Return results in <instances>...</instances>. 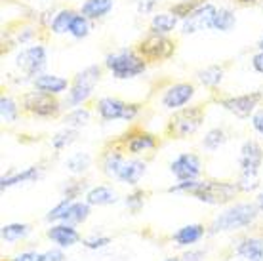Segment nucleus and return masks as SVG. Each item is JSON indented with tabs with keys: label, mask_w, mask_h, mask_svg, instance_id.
I'll return each mask as SVG.
<instances>
[{
	"label": "nucleus",
	"mask_w": 263,
	"mask_h": 261,
	"mask_svg": "<svg viewBox=\"0 0 263 261\" xmlns=\"http://www.w3.org/2000/svg\"><path fill=\"white\" fill-rule=\"evenodd\" d=\"M31 227L25 223H8L2 227V240L4 242H17L29 235Z\"/></svg>",
	"instance_id": "473e14b6"
},
{
	"label": "nucleus",
	"mask_w": 263,
	"mask_h": 261,
	"mask_svg": "<svg viewBox=\"0 0 263 261\" xmlns=\"http://www.w3.org/2000/svg\"><path fill=\"white\" fill-rule=\"evenodd\" d=\"M122 143H124V149L128 151L130 155L138 157V155H141V153H145V151L157 149L158 137L153 136V134H147V132H139V134L124 136Z\"/></svg>",
	"instance_id": "f3484780"
},
{
	"label": "nucleus",
	"mask_w": 263,
	"mask_h": 261,
	"mask_svg": "<svg viewBox=\"0 0 263 261\" xmlns=\"http://www.w3.org/2000/svg\"><path fill=\"white\" fill-rule=\"evenodd\" d=\"M88 216H90V204L82 202V200H71L65 212L61 214L60 221L69 223V225H79V223H84Z\"/></svg>",
	"instance_id": "4be33fe9"
},
{
	"label": "nucleus",
	"mask_w": 263,
	"mask_h": 261,
	"mask_svg": "<svg viewBox=\"0 0 263 261\" xmlns=\"http://www.w3.org/2000/svg\"><path fill=\"white\" fill-rule=\"evenodd\" d=\"M155 8H157V0H138L136 2V10L139 15H149L155 12Z\"/></svg>",
	"instance_id": "a19ab883"
},
{
	"label": "nucleus",
	"mask_w": 263,
	"mask_h": 261,
	"mask_svg": "<svg viewBox=\"0 0 263 261\" xmlns=\"http://www.w3.org/2000/svg\"><path fill=\"white\" fill-rule=\"evenodd\" d=\"M86 202L90 206H111V204L119 202V195L109 185H98L86 193Z\"/></svg>",
	"instance_id": "412c9836"
},
{
	"label": "nucleus",
	"mask_w": 263,
	"mask_h": 261,
	"mask_svg": "<svg viewBox=\"0 0 263 261\" xmlns=\"http://www.w3.org/2000/svg\"><path fill=\"white\" fill-rule=\"evenodd\" d=\"M204 122V107L202 105H195L189 109H179L168 122V136L174 139H185V137L193 136L195 132L202 126Z\"/></svg>",
	"instance_id": "6e6552de"
},
{
	"label": "nucleus",
	"mask_w": 263,
	"mask_h": 261,
	"mask_svg": "<svg viewBox=\"0 0 263 261\" xmlns=\"http://www.w3.org/2000/svg\"><path fill=\"white\" fill-rule=\"evenodd\" d=\"M261 101L263 91H250V94H242V96L217 98V105H221L225 111H229L237 118H250L257 111Z\"/></svg>",
	"instance_id": "f8f14e48"
},
{
	"label": "nucleus",
	"mask_w": 263,
	"mask_h": 261,
	"mask_svg": "<svg viewBox=\"0 0 263 261\" xmlns=\"http://www.w3.org/2000/svg\"><path fill=\"white\" fill-rule=\"evenodd\" d=\"M77 137H79V130H74V128H67L65 130L58 132L55 136L52 137V147L55 151H63L67 149L69 145H72L77 141Z\"/></svg>",
	"instance_id": "c9c22d12"
},
{
	"label": "nucleus",
	"mask_w": 263,
	"mask_h": 261,
	"mask_svg": "<svg viewBox=\"0 0 263 261\" xmlns=\"http://www.w3.org/2000/svg\"><path fill=\"white\" fill-rule=\"evenodd\" d=\"M257 206H259V210L263 212V191L259 193V196H257Z\"/></svg>",
	"instance_id": "09e8293b"
},
{
	"label": "nucleus",
	"mask_w": 263,
	"mask_h": 261,
	"mask_svg": "<svg viewBox=\"0 0 263 261\" xmlns=\"http://www.w3.org/2000/svg\"><path fill=\"white\" fill-rule=\"evenodd\" d=\"M96 111H98L99 118L105 122H112V120H126L132 122L136 120V117L141 111L139 103H126L119 98H101L96 103Z\"/></svg>",
	"instance_id": "9d476101"
},
{
	"label": "nucleus",
	"mask_w": 263,
	"mask_h": 261,
	"mask_svg": "<svg viewBox=\"0 0 263 261\" xmlns=\"http://www.w3.org/2000/svg\"><path fill=\"white\" fill-rule=\"evenodd\" d=\"M48 238L52 242H55L58 246L61 248H69L72 244H77L80 240V235L79 231L69 225V223H60V225H52V227L48 229Z\"/></svg>",
	"instance_id": "a211bd4d"
},
{
	"label": "nucleus",
	"mask_w": 263,
	"mask_h": 261,
	"mask_svg": "<svg viewBox=\"0 0 263 261\" xmlns=\"http://www.w3.org/2000/svg\"><path fill=\"white\" fill-rule=\"evenodd\" d=\"M202 257H204V252H200V250H197V252H187L183 255L185 261H200Z\"/></svg>",
	"instance_id": "49530a36"
},
{
	"label": "nucleus",
	"mask_w": 263,
	"mask_h": 261,
	"mask_svg": "<svg viewBox=\"0 0 263 261\" xmlns=\"http://www.w3.org/2000/svg\"><path fill=\"white\" fill-rule=\"evenodd\" d=\"M136 50L147 63H164L176 55L178 44L174 39H170V34L149 33L136 44Z\"/></svg>",
	"instance_id": "423d86ee"
},
{
	"label": "nucleus",
	"mask_w": 263,
	"mask_h": 261,
	"mask_svg": "<svg viewBox=\"0 0 263 261\" xmlns=\"http://www.w3.org/2000/svg\"><path fill=\"white\" fill-rule=\"evenodd\" d=\"M223 77H225V67L223 65H208L197 71V80L204 88H212V90H216L217 86L223 82Z\"/></svg>",
	"instance_id": "393cba45"
},
{
	"label": "nucleus",
	"mask_w": 263,
	"mask_h": 261,
	"mask_svg": "<svg viewBox=\"0 0 263 261\" xmlns=\"http://www.w3.org/2000/svg\"><path fill=\"white\" fill-rule=\"evenodd\" d=\"M103 69L105 67L101 65H88L86 69L74 74V79L71 80V86H69V91H67V107H82L88 99L92 98L96 86L101 80Z\"/></svg>",
	"instance_id": "20e7f679"
},
{
	"label": "nucleus",
	"mask_w": 263,
	"mask_h": 261,
	"mask_svg": "<svg viewBox=\"0 0 263 261\" xmlns=\"http://www.w3.org/2000/svg\"><path fill=\"white\" fill-rule=\"evenodd\" d=\"M193 98H195V84H191V82H176V84H170L164 90L162 98H160V103H162L164 109L179 111Z\"/></svg>",
	"instance_id": "ddd939ff"
},
{
	"label": "nucleus",
	"mask_w": 263,
	"mask_h": 261,
	"mask_svg": "<svg viewBox=\"0 0 263 261\" xmlns=\"http://www.w3.org/2000/svg\"><path fill=\"white\" fill-rule=\"evenodd\" d=\"M252 67H254V71L263 74V50H257L254 55H252Z\"/></svg>",
	"instance_id": "c03bdc74"
},
{
	"label": "nucleus",
	"mask_w": 263,
	"mask_h": 261,
	"mask_svg": "<svg viewBox=\"0 0 263 261\" xmlns=\"http://www.w3.org/2000/svg\"><path fill=\"white\" fill-rule=\"evenodd\" d=\"M90 33H92V21L79 12L74 15L71 27H69V36H72L74 40H82Z\"/></svg>",
	"instance_id": "2f4dec72"
},
{
	"label": "nucleus",
	"mask_w": 263,
	"mask_h": 261,
	"mask_svg": "<svg viewBox=\"0 0 263 261\" xmlns=\"http://www.w3.org/2000/svg\"><path fill=\"white\" fill-rule=\"evenodd\" d=\"M15 67L20 69L27 79L33 80L34 77H39L40 72L46 71L48 67V48L42 42H34L25 48H21L20 52L15 53Z\"/></svg>",
	"instance_id": "0eeeda50"
},
{
	"label": "nucleus",
	"mask_w": 263,
	"mask_h": 261,
	"mask_svg": "<svg viewBox=\"0 0 263 261\" xmlns=\"http://www.w3.org/2000/svg\"><path fill=\"white\" fill-rule=\"evenodd\" d=\"M202 236H204V227L198 225V223H193V225H185V227L179 229L178 233L174 235V242L178 246H189V244L198 242Z\"/></svg>",
	"instance_id": "bb28decb"
},
{
	"label": "nucleus",
	"mask_w": 263,
	"mask_h": 261,
	"mask_svg": "<svg viewBox=\"0 0 263 261\" xmlns=\"http://www.w3.org/2000/svg\"><path fill=\"white\" fill-rule=\"evenodd\" d=\"M252 128H254L259 136H263V107L257 109V111L252 115Z\"/></svg>",
	"instance_id": "37998d69"
},
{
	"label": "nucleus",
	"mask_w": 263,
	"mask_h": 261,
	"mask_svg": "<svg viewBox=\"0 0 263 261\" xmlns=\"http://www.w3.org/2000/svg\"><path fill=\"white\" fill-rule=\"evenodd\" d=\"M69 202H71V198H63L58 206H53L50 212H48V216H46V221H60V217L61 214L65 212V208L69 206Z\"/></svg>",
	"instance_id": "4c0bfd02"
},
{
	"label": "nucleus",
	"mask_w": 263,
	"mask_h": 261,
	"mask_svg": "<svg viewBox=\"0 0 263 261\" xmlns=\"http://www.w3.org/2000/svg\"><path fill=\"white\" fill-rule=\"evenodd\" d=\"M164 261H179V259H176V257H170V259H164Z\"/></svg>",
	"instance_id": "3c124183"
},
{
	"label": "nucleus",
	"mask_w": 263,
	"mask_h": 261,
	"mask_svg": "<svg viewBox=\"0 0 263 261\" xmlns=\"http://www.w3.org/2000/svg\"><path fill=\"white\" fill-rule=\"evenodd\" d=\"M82 244L88 250H99V248H105L107 244H111V238L109 236H93V238H86Z\"/></svg>",
	"instance_id": "58836bf2"
},
{
	"label": "nucleus",
	"mask_w": 263,
	"mask_h": 261,
	"mask_svg": "<svg viewBox=\"0 0 263 261\" xmlns=\"http://www.w3.org/2000/svg\"><path fill=\"white\" fill-rule=\"evenodd\" d=\"M42 174V168L40 166H29L25 170L21 172H15L12 176H4L0 179V189L6 191L13 185H21V183H31V181H36Z\"/></svg>",
	"instance_id": "5701e85b"
},
{
	"label": "nucleus",
	"mask_w": 263,
	"mask_h": 261,
	"mask_svg": "<svg viewBox=\"0 0 263 261\" xmlns=\"http://www.w3.org/2000/svg\"><path fill=\"white\" fill-rule=\"evenodd\" d=\"M168 193H187L195 196L204 204H227L240 193L238 185L233 181H217V179H191V181H179L168 189Z\"/></svg>",
	"instance_id": "f257e3e1"
},
{
	"label": "nucleus",
	"mask_w": 263,
	"mask_h": 261,
	"mask_svg": "<svg viewBox=\"0 0 263 261\" xmlns=\"http://www.w3.org/2000/svg\"><path fill=\"white\" fill-rule=\"evenodd\" d=\"M65 255L61 254L60 250H52V252H46V261H63Z\"/></svg>",
	"instance_id": "a18cd8bd"
},
{
	"label": "nucleus",
	"mask_w": 263,
	"mask_h": 261,
	"mask_svg": "<svg viewBox=\"0 0 263 261\" xmlns=\"http://www.w3.org/2000/svg\"><path fill=\"white\" fill-rule=\"evenodd\" d=\"M181 23L178 15L174 12H157L153 13L151 21H149V33H157V34H172L178 25Z\"/></svg>",
	"instance_id": "6ab92c4d"
},
{
	"label": "nucleus",
	"mask_w": 263,
	"mask_h": 261,
	"mask_svg": "<svg viewBox=\"0 0 263 261\" xmlns=\"http://www.w3.org/2000/svg\"><path fill=\"white\" fill-rule=\"evenodd\" d=\"M147 61H145L136 48H120L115 52H109L103 59V67L111 72L115 79L130 80L147 71Z\"/></svg>",
	"instance_id": "f03ea898"
},
{
	"label": "nucleus",
	"mask_w": 263,
	"mask_h": 261,
	"mask_svg": "<svg viewBox=\"0 0 263 261\" xmlns=\"http://www.w3.org/2000/svg\"><path fill=\"white\" fill-rule=\"evenodd\" d=\"M21 109L36 118H55L61 113V101L58 96L44 94V91L33 90L23 94L21 98Z\"/></svg>",
	"instance_id": "1a4fd4ad"
},
{
	"label": "nucleus",
	"mask_w": 263,
	"mask_h": 261,
	"mask_svg": "<svg viewBox=\"0 0 263 261\" xmlns=\"http://www.w3.org/2000/svg\"><path fill=\"white\" fill-rule=\"evenodd\" d=\"M84 181H71L67 183L65 187V198H71V200H74V198H79L80 193L84 191Z\"/></svg>",
	"instance_id": "ea45409f"
},
{
	"label": "nucleus",
	"mask_w": 263,
	"mask_h": 261,
	"mask_svg": "<svg viewBox=\"0 0 263 261\" xmlns=\"http://www.w3.org/2000/svg\"><path fill=\"white\" fill-rule=\"evenodd\" d=\"M0 118L4 124H13L20 118V103L12 96H2L0 98Z\"/></svg>",
	"instance_id": "c756f323"
},
{
	"label": "nucleus",
	"mask_w": 263,
	"mask_h": 261,
	"mask_svg": "<svg viewBox=\"0 0 263 261\" xmlns=\"http://www.w3.org/2000/svg\"><path fill=\"white\" fill-rule=\"evenodd\" d=\"M235 27H237V15H235V12L227 6L217 8V13H216V17H214L212 29L217 31V33H231Z\"/></svg>",
	"instance_id": "cd10ccee"
},
{
	"label": "nucleus",
	"mask_w": 263,
	"mask_h": 261,
	"mask_svg": "<svg viewBox=\"0 0 263 261\" xmlns=\"http://www.w3.org/2000/svg\"><path fill=\"white\" fill-rule=\"evenodd\" d=\"M31 82H33L34 90L52 94V96H61L63 91H69V86H71V82L65 77L50 74V72H40L39 77H34Z\"/></svg>",
	"instance_id": "2eb2a0df"
},
{
	"label": "nucleus",
	"mask_w": 263,
	"mask_h": 261,
	"mask_svg": "<svg viewBox=\"0 0 263 261\" xmlns=\"http://www.w3.org/2000/svg\"><path fill=\"white\" fill-rule=\"evenodd\" d=\"M259 214V206L250 202H240L227 208L212 221L210 233H221V231H235V229L248 227Z\"/></svg>",
	"instance_id": "39448f33"
},
{
	"label": "nucleus",
	"mask_w": 263,
	"mask_h": 261,
	"mask_svg": "<svg viewBox=\"0 0 263 261\" xmlns=\"http://www.w3.org/2000/svg\"><path fill=\"white\" fill-rule=\"evenodd\" d=\"M12 261H46V254H36V252H25V254L15 255Z\"/></svg>",
	"instance_id": "79ce46f5"
},
{
	"label": "nucleus",
	"mask_w": 263,
	"mask_h": 261,
	"mask_svg": "<svg viewBox=\"0 0 263 261\" xmlns=\"http://www.w3.org/2000/svg\"><path fill=\"white\" fill-rule=\"evenodd\" d=\"M257 48H259V50H263V36L259 39V42H257Z\"/></svg>",
	"instance_id": "8fccbe9b"
},
{
	"label": "nucleus",
	"mask_w": 263,
	"mask_h": 261,
	"mask_svg": "<svg viewBox=\"0 0 263 261\" xmlns=\"http://www.w3.org/2000/svg\"><path fill=\"white\" fill-rule=\"evenodd\" d=\"M238 166H240V177H238V191L240 193H252L259 187V168L263 166V149L261 145L254 139H246L240 147V157H238Z\"/></svg>",
	"instance_id": "7ed1b4c3"
},
{
	"label": "nucleus",
	"mask_w": 263,
	"mask_h": 261,
	"mask_svg": "<svg viewBox=\"0 0 263 261\" xmlns=\"http://www.w3.org/2000/svg\"><path fill=\"white\" fill-rule=\"evenodd\" d=\"M90 164H92V157L88 153H74L65 160L67 170L72 172V174H82L90 168Z\"/></svg>",
	"instance_id": "72a5a7b5"
},
{
	"label": "nucleus",
	"mask_w": 263,
	"mask_h": 261,
	"mask_svg": "<svg viewBox=\"0 0 263 261\" xmlns=\"http://www.w3.org/2000/svg\"><path fill=\"white\" fill-rule=\"evenodd\" d=\"M216 13H217V8L214 6L212 2L198 4L187 17L181 20V23H179V33L183 34V36H189V34H197V33H202V31H208V29H212V25H214Z\"/></svg>",
	"instance_id": "9b49d317"
},
{
	"label": "nucleus",
	"mask_w": 263,
	"mask_h": 261,
	"mask_svg": "<svg viewBox=\"0 0 263 261\" xmlns=\"http://www.w3.org/2000/svg\"><path fill=\"white\" fill-rule=\"evenodd\" d=\"M237 254L248 261H263V242L257 238H246L237 246Z\"/></svg>",
	"instance_id": "c85d7f7f"
},
{
	"label": "nucleus",
	"mask_w": 263,
	"mask_h": 261,
	"mask_svg": "<svg viewBox=\"0 0 263 261\" xmlns=\"http://www.w3.org/2000/svg\"><path fill=\"white\" fill-rule=\"evenodd\" d=\"M77 13L79 12L72 10V8H61V10H58V12H53L48 31H50L52 34H69V27H71V23Z\"/></svg>",
	"instance_id": "b1692460"
},
{
	"label": "nucleus",
	"mask_w": 263,
	"mask_h": 261,
	"mask_svg": "<svg viewBox=\"0 0 263 261\" xmlns=\"http://www.w3.org/2000/svg\"><path fill=\"white\" fill-rule=\"evenodd\" d=\"M143 200H145L143 191H134L132 195L126 196V206H128L132 212H138V210L143 206Z\"/></svg>",
	"instance_id": "e433bc0d"
},
{
	"label": "nucleus",
	"mask_w": 263,
	"mask_h": 261,
	"mask_svg": "<svg viewBox=\"0 0 263 261\" xmlns=\"http://www.w3.org/2000/svg\"><path fill=\"white\" fill-rule=\"evenodd\" d=\"M124 160H126V157L122 151H119V149L107 151L105 155H103V158H101V170H103V174H105L107 177H112V179H115Z\"/></svg>",
	"instance_id": "a878e982"
},
{
	"label": "nucleus",
	"mask_w": 263,
	"mask_h": 261,
	"mask_svg": "<svg viewBox=\"0 0 263 261\" xmlns=\"http://www.w3.org/2000/svg\"><path fill=\"white\" fill-rule=\"evenodd\" d=\"M261 0H235V4H238V6L242 8H248V6H256V4H259Z\"/></svg>",
	"instance_id": "de8ad7c7"
},
{
	"label": "nucleus",
	"mask_w": 263,
	"mask_h": 261,
	"mask_svg": "<svg viewBox=\"0 0 263 261\" xmlns=\"http://www.w3.org/2000/svg\"><path fill=\"white\" fill-rule=\"evenodd\" d=\"M90 118H92V113L88 111L86 107H72L71 111L65 115V118H63V124L67 128L79 130V128H82V126H86L90 122Z\"/></svg>",
	"instance_id": "7c9ffc66"
},
{
	"label": "nucleus",
	"mask_w": 263,
	"mask_h": 261,
	"mask_svg": "<svg viewBox=\"0 0 263 261\" xmlns=\"http://www.w3.org/2000/svg\"><path fill=\"white\" fill-rule=\"evenodd\" d=\"M225 141H227L225 130H221V128H212L202 137V147L206 151H217L221 145H225Z\"/></svg>",
	"instance_id": "f704fd0d"
},
{
	"label": "nucleus",
	"mask_w": 263,
	"mask_h": 261,
	"mask_svg": "<svg viewBox=\"0 0 263 261\" xmlns=\"http://www.w3.org/2000/svg\"><path fill=\"white\" fill-rule=\"evenodd\" d=\"M170 172L176 176L178 181H191V179H198L202 172V162L197 155L183 153L170 164Z\"/></svg>",
	"instance_id": "4468645a"
},
{
	"label": "nucleus",
	"mask_w": 263,
	"mask_h": 261,
	"mask_svg": "<svg viewBox=\"0 0 263 261\" xmlns=\"http://www.w3.org/2000/svg\"><path fill=\"white\" fill-rule=\"evenodd\" d=\"M115 8V0H84L79 12L90 21H99L107 17Z\"/></svg>",
	"instance_id": "aec40b11"
},
{
	"label": "nucleus",
	"mask_w": 263,
	"mask_h": 261,
	"mask_svg": "<svg viewBox=\"0 0 263 261\" xmlns=\"http://www.w3.org/2000/svg\"><path fill=\"white\" fill-rule=\"evenodd\" d=\"M145 172H147V164H145L143 160H139V158H126L115 179L120 183H124V185L136 187V185L141 181V177L145 176Z\"/></svg>",
	"instance_id": "dca6fc26"
}]
</instances>
